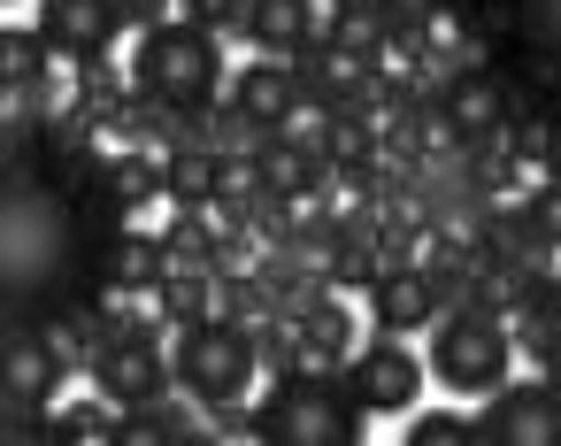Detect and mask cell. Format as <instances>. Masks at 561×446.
<instances>
[{"instance_id": "obj_1", "label": "cell", "mask_w": 561, "mask_h": 446, "mask_svg": "<svg viewBox=\"0 0 561 446\" xmlns=\"http://www.w3.org/2000/svg\"><path fill=\"white\" fill-rule=\"evenodd\" d=\"M131 224L108 139L62 116H9V331H47L108 300V254Z\"/></svg>"}, {"instance_id": "obj_2", "label": "cell", "mask_w": 561, "mask_h": 446, "mask_svg": "<svg viewBox=\"0 0 561 446\" xmlns=\"http://www.w3.org/2000/svg\"><path fill=\"white\" fill-rule=\"evenodd\" d=\"M438 16L507 85L523 124L561 131V0H438Z\"/></svg>"}, {"instance_id": "obj_3", "label": "cell", "mask_w": 561, "mask_h": 446, "mask_svg": "<svg viewBox=\"0 0 561 446\" xmlns=\"http://www.w3.org/2000/svg\"><path fill=\"white\" fill-rule=\"evenodd\" d=\"M254 431L262 446H354L369 431V400L354 392L346 369L308 362V369L270 377V392L254 400Z\"/></svg>"}, {"instance_id": "obj_4", "label": "cell", "mask_w": 561, "mask_h": 446, "mask_svg": "<svg viewBox=\"0 0 561 446\" xmlns=\"http://www.w3.org/2000/svg\"><path fill=\"white\" fill-rule=\"evenodd\" d=\"M131 85L178 116H216L224 108V32L193 24V16H170L154 32H139L131 47Z\"/></svg>"}, {"instance_id": "obj_5", "label": "cell", "mask_w": 561, "mask_h": 446, "mask_svg": "<svg viewBox=\"0 0 561 446\" xmlns=\"http://www.w3.org/2000/svg\"><path fill=\"white\" fill-rule=\"evenodd\" d=\"M431 369L446 392H469V400H492L515 369V323L507 308L492 300H461V308H438L431 323Z\"/></svg>"}, {"instance_id": "obj_6", "label": "cell", "mask_w": 561, "mask_h": 446, "mask_svg": "<svg viewBox=\"0 0 561 446\" xmlns=\"http://www.w3.org/2000/svg\"><path fill=\"white\" fill-rule=\"evenodd\" d=\"M178 392H193L201 408H224V400H247V385L262 377V346H254V323L239 316H208V323H185L178 331Z\"/></svg>"}, {"instance_id": "obj_7", "label": "cell", "mask_w": 561, "mask_h": 446, "mask_svg": "<svg viewBox=\"0 0 561 446\" xmlns=\"http://www.w3.org/2000/svg\"><path fill=\"white\" fill-rule=\"evenodd\" d=\"M170 331V323H162ZM162 331L147 323V316H116L108 331H101V354H93V392H108L116 408H147V400H162L170 392V377H178V354L162 346Z\"/></svg>"}, {"instance_id": "obj_8", "label": "cell", "mask_w": 561, "mask_h": 446, "mask_svg": "<svg viewBox=\"0 0 561 446\" xmlns=\"http://www.w3.org/2000/svg\"><path fill=\"white\" fill-rule=\"evenodd\" d=\"M247 185L270 193V201H285V208L331 201V193H339V185H331V139H323V131H308V139L262 131V139L247 147Z\"/></svg>"}, {"instance_id": "obj_9", "label": "cell", "mask_w": 561, "mask_h": 446, "mask_svg": "<svg viewBox=\"0 0 561 446\" xmlns=\"http://www.w3.org/2000/svg\"><path fill=\"white\" fill-rule=\"evenodd\" d=\"M224 116H231L247 139H262V131H293V116H308L300 62H285V55H254L247 70H231V85H224Z\"/></svg>"}, {"instance_id": "obj_10", "label": "cell", "mask_w": 561, "mask_h": 446, "mask_svg": "<svg viewBox=\"0 0 561 446\" xmlns=\"http://www.w3.org/2000/svg\"><path fill=\"white\" fill-rule=\"evenodd\" d=\"M477 438H500V446H561V385L553 377L500 385L477 408Z\"/></svg>"}, {"instance_id": "obj_11", "label": "cell", "mask_w": 561, "mask_h": 446, "mask_svg": "<svg viewBox=\"0 0 561 446\" xmlns=\"http://www.w3.org/2000/svg\"><path fill=\"white\" fill-rule=\"evenodd\" d=\"M39 32L47 47L78 70V62H108L116 32H124V0H39Z\"/></svg>"}, {"instance_id": "obj_12", "label": "cell", "mask_w": 561, "mask_h": 446, "mask_svg": "<svg viewBox=\"0 0 561 446\" xmlns=\"http://www.w3.org/2000/svg\"><path fill=\"white\" fill-rule=\"evenodd\" d=\"M346 377H354V392L369 400V415H408L415 408V392H423V362L385 331V339H369L354 362H346Z\"/></svg>"}, {"instance_id": "obj_13", "label": "cell", "mask_w": 561, "mask_h": 446, "mask_svg": "<svg viewBox=\"0 0 561 446\" xmlns=\"http://www.w3.org/2000/svg\"><path fill=\"white\" fill-rule=\"evenodd\" d=\"M70 362L55 346V331H9V423L47 415V400L62 392Z\"/></svg>"}, {"instance_id": "obj_14", "label": "cell", "mask_w": 561, "mask_h": 446, "mask_svg": "<svg viewBox=\"0 0 561 446\" xmlns=\"http://www.w3.org/2000/svg\"><path fill=\"white\" fill-rule=\"evenodd\" d=\"M369 323L377 331H431L438 323V293H431V277H423V262H385L377 277H369Z\"/></svg>"}, {"instance_id": "obj_15", "label": "cell", "mask_w": 561, "mask_h": 446, "mask_svg": "<svg viewBox=\"0 0 561 446\" xmlns=\"http://www.w3.org/2000/svg\"><path fill=\"white\" fill-rule=\"evenodd\" d=\"M316 32H323L316 0H254V9H247V39H254L262 55H285V62H300V55L316 47Z\"/></svg>"}, {"instance_id": "obj_16", "label": "cell", "mask_w": 561, "mask_h": 446, "mask_svg": "<svg viewBox=\"0 0 561 446\" xmlns=\"http://www.w3.org/2000/svg\"><path fill=\"white\" fill-rule=\"evenodd\" d=\"M162 277H170V247H162V231L124 224V231H116V254H108V285H116L124 300H154Z\"/></svg>"}, {"instance_id": "obj_17", "label": "cell", "mask_w": 561, "mask_h": 446, "mask_svg": "<svg viewBox=\"0 0 561 446\" xmlns=\"http://www.w3.org/2000/svg\"><path fill=\"white\" fill-rule=\"evenodd\" d=\"M193 400V392H185ZM185 400H147V408H124V438L131 446H201V438H216V423L201 415V408H185Z\"/></svg>"}, {"instance_id": "obj_18", "label": "cell", "mask_w": 561, "mask_h": 446, "mask_svg": "<svg viewBox=\"0 0 561 446\" xmlns=\"http://www.w3.org/2000/svg\"><path fill=\"white\" fill-rule=\"evenodd\" d=\"M293 323H300V339H308V362H331V369L354 362V316H346L339 285H323L308 308H293Z\"/></svg>"}, {"instance_id": "obj_19", "label": "cell", "mask_w": 561, "mask_h": 446, "mask_svg": "<svg viewBox=\"0 0 561 446\" xmlns=\"http://www.w3.org/2000/svg\"><path fill=\"white\" fill-rule=\"evenodd\" d=\"M224 300H216V270H170L162 285H154V316L170 323V331H185V323H208Z\"/></svg>"}, {"instance_id": "obj_20", "label": "cell", "mask_w": 561, "mask_h": 446, "mask_svg": "<svg viewBox=\"0 0 561 446\" xmlns=\"http://www.w3.org/2000/svg\"><path fill=\"white\" fill-rule=\"evenodd\" d=\"M55 438H124V415H116L108 392H93V400L55 408Z\"/></svg>"}, {"instance_id": "obj_21", "label": "cell", "mask_w": 561, "mask_h": 446, "mask_svg": "<svg viewBox=\"0 0 561 446\" xmlns=\"http://www.w3.org/2000/svg\"><path fill=\"white\" fill-rule=\"evenodd\" d=\"M254 346H262V369H270V377H285V369H308V339H300V323H293V316H270V323H254Z\"/></svg>"}, {"instance_id": "obj_22", "label": "cell", "mask_w": 561, "mask_h": 446, "mask_svg": "<svg viewBox=\"0 0 561 446\" xmlns=\"http://www.w3.org/2000/svg\"><path fill=\"white\" fill-rule=\"evenodd\" d=\"M454 446V438H477V415L461 408H408V446Z\"/></svg>"}, {"instance_id": "obj_23", "label": "cell", "mask_w": 561, "mask_h": 446, "mask_svg": "<svg viewBox=\"0 0 561 446\" xmlns=\"http://www.w3.org/2000/svg\"><path fill=\"white\" fill-rule=\"evenodd\" d=\"M523 216H530V231L546 239V254H561V170H546V178L523 193Z\"/></svg>"}, {"instance_id": "obj_24", "label": "cell", "mask_w": 561, "mask_h": 446, "mask_svg": "<svg viewBox=\"0 0 561 446\" xmlns=\"http://www.w3.org/2000/svg\"><path fill=\"white\" fill-rule=\"evenodd\" d=\"M247 9H254V0H185V16H193V24H208V32H239V39H247Z\"/></svg>"}, {"instance_id": "obj_25", "label": "cell", "mask_w": 561, "mask_h": 446, "mask_svg": "<svg viewBox=\"0 0 561 446\" xmlns=\"http://www.w3.org/2000/svg\"><path fill=\"white\" fill-rule=\"evenodd\" d=\"M170 9H185V0H124V24L154 32V24H170Z\"/></svg>"}, {"instance_id": "obj_26", "label": "cell", "mask_w": 561, "mask_h": 446, "mask_svg": "<svg viewBox=\"0 0 561 446\" xmlns=\"http://www.w3.org/2000/svg\"><path fill=\"white\" fill-rule=\"evenodd\" d=\"M208 423H216V438H262V431H254V415H247L239 400H224V408H216Z\"/></svg>"}, {"instance_id": "obj_27", "label": "cell", "mask_w": 561, "mask_h": 446, "mask_svg": "<svg viewBox=\"0 0 561 446\" xmlns=\"http://www.w3.org/2000/svg\"><path fill=\"white\" fill-rule=\"evenodd\" d=\"M530 362H538V377H553V385H561V323H553V331L530 346Z\"/></svg>"}]
</instances>
